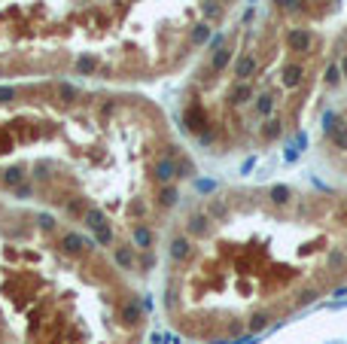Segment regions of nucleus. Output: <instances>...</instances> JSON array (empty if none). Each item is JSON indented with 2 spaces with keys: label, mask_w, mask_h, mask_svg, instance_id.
Listing matches in <instances>:
<instances>
[{
  "label": "nucleus",
  "mask_w": 347,
  "mask_h": 344,
  "mask_svg": "<svg viewBox=\"0 0 347 344\" xmlns=\"http://www.w3.org/2000/svg\"><path fill=\"white\" fill-rule=\"evenodd\" d=\"M192 174L183 134L131 88L0 86V201L79 228L134 277L156 268Z\"/></svg>",
  "instance_id": "obj_1"
},
{
  "label": "nucleus",
  "mask_w": 347,
  "mask_h": 344,
  "mask_svg": "<svg viewBox=\"0 0 347 344\" xmlns=\"http://www.w3.org/2000/svg\"><path fill=\"white\" fill-rule=\"evenodd\" d=\"M161 305L195 344H241L347 290V183L219 186L161 241Z\"/></svg>",
  "instance_id": "obj_2"
},
{
  "label": "nucleus",
  "mask_w": 347,
  "mask_h": 344,
  "mask_svg": "<svg viewBox=\"0 0 347 344\" xmlns=\"http://www.w3.org/2000/svg\"><path fill=\"white\" fill-rule=\"evenodd\" d=\"M347 101V0H256L216 34L180 91V134L253 155Z\"/></svg>",
  "instance_id": "obj_3"
},
{
  "label": "nucleus",
  "mask_w": 347,
  "mask_h": 344,
  "mask_svg": "<svg viewBox=\"0 0 347 344\" xmlns=\"http://www.w3.org/2000/svg\"><path fill=\"white\" fill-rule=\"evenodd\" d=\"M146 308L88 235L0 201V344H140Z\"/></svg>",
  "instance_id": "obj_4"
},
{
  "label": "nucleus",
  "mask_w": 347,
  "mask_h": 344,
  "mask_svg": "<svg viewBox=\"0 0 347 344\" xmlns=\"http://www.w3.org/2000/svg\"><path fill=\"white\" fill-rule=\"evenodd\" d=\"M70 79L131 88L180 73L241 0H64Z\"/></svg>",
  "instance_id": "obj_5"
},
{
  "label": "nucleus",
  "mask_w": 347,
  "mask_h": 344,
  "mask_svg": "<svg viewBox=\"0 0 347 344\" xmlns=\"http://www.w3.org/2000/svg\"><path fill=\"white\" fill-rule=\"evenodd\" d=\"M317 153L347 183V101L335 104L323 116L320 134H317Z\"/></svg>",
  "instance_id": "obj_6"
}]
</instances>
